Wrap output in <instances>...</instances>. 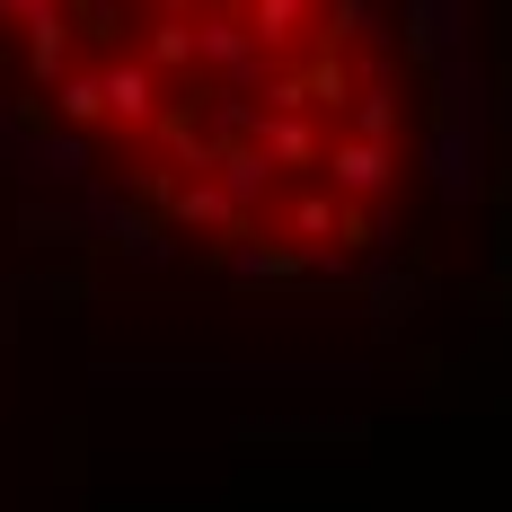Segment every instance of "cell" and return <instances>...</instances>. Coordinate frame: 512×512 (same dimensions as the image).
I'll use <instances>...</instances> for the list:
<instances>
[{"label":"cell","instance_id":"6da1fadb","mask_svg":"<svg viewBox=\"0 0 512 512\" xmlns=\"http://www.w3.org/2000/svg\"><path fill=\"white\" fill-rule=\"evenodd\" d=\"M0 124L133 239L239 283L371 274L433 177L398 0H0Z\"/></svg>","mask_w":512,"mask_h":512}]
</instances>
